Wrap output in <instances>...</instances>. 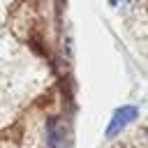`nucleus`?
<instances>
[{
  "label": "nucleus",
  "mask_w": 148,
  "mask_h": 148,
  "mask_svg": "<svg viewBox=\"0 0 148 148\" xmlns=\"http://www.w3.org/2000/svg\"><path fill=\"white\" fill-rule=\"evenodd\" d=\"M46 146L49 148H69L67 143V130L60 120H49L46 125Z\"/></svg>",
  "instance_id": "obj_1"
},
{
  "label": "nucleus",
  "mask_w": 148,
  "mask_h": 148,
  "mask_svg": "<svg viewBox=\"0 0 148 148\" xmlns=\"http://www.w3.org/2000/svg\"><path fill=\"white\" fill-rule=\"evenodd\" d=\"M136 118V106H120L113 116H111V123H109V127H106V136H113V134H118L130 120H134Z\"/></svg>",
  "instance_id": "obj_2"
},
{
  "label": "nucleus",
  "mask_w": 148,
  "mask_h": 148,
  "mask_svg": "<svg viewBox=\"0 0 148 148\" xmlns=\"http://www.w3.org/2000/svg\"><path fill=\"white\" fill-rule=\"evenodd\" d=\"M130 2H134V0H109V5H113V7H118V5H130Z\"/></svg>",
  "instance_id": "obj_3"
}]
</instances>
